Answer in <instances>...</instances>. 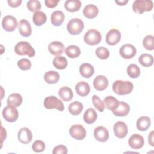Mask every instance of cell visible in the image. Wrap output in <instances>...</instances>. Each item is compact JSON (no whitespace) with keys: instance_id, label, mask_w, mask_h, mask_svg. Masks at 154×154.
<instances>
[{"instance_id":"d6986e66","label":"cell","mask_w":154,"mask_h":154,"mask_svg":"<svg viewBox=\"0 0 154 154\" xmlns=\"http://www.w3.org/2000/svg\"><path fill=\"white\" fill-rule=\"evenodd\" d=\"M130 111V106L125 102H119L117 108L112 111L114 115L117 117H124L127 116Z\"/></svg>"},{"instance_id":"4dcf8cb0","label":"cell","mask_w":154,"mask_h":154,"mask_svg":"<svg viewBox=\"0 0 154 154\" xmlns=\"http://www.w3.org/2000/svg\"><path fill=\"white\" fill-rule=\"evenodd\" d=\"M119 102L118 100L112 96H106L103 100L105 107L111 111H113L117 108L119 105Z\"/></svg>"},{"instance_id":"74e56055","label":"cell","mask_w":154,"mask_h":154,"mask_svg":"<svg viewBox=\"0 0 154 154\" xmlns=\"http://www.w3.org/2000/svg\"><path fill=\"white\" fill-rule=\"evenodd\" d=\"M95 53L96 56L102 60H105L107 59L109 57V50L103 46H100L98 47Z\"/></svg>"},{"instance_id":"ba28073f","label":"cell","mask_w":154,"mask_h":154,"mask_svg":"<svg viewBox=\"0 0 154 154\" xmlns=\"http://www.w3.org/2000/svg\"><path fill=\"white\" fill-rule=\"evenodd\" d=\"M70 136L75 140H82L86 136V131L84 127L80 124L72 125L69 129Z\"/></svg>"},{"instance_id":"7c38bea8","label":"cell","mask_w":154,"mask_h":154,"mask_svg":"<svg viewBox=\"0 0 154 154\" xmlns=\"http://www.w3.org/2000/svg\"><path fill=\"white\" fill-rule=\"evenodd\" d=\"M128 144L133 149H140L144 146V140L141 135L134 134L129 137Z\"/></svg>"},{"instance_id":"6da1fadb","label":"cell","mask_w":154,"mask_h":154,"mask_svg":"<svg viewBox=\"0 0 154 154\" xmlns=\"http://www.w3.org/2000/svg\"><path fill=\"white\" fill-rule=\"evenodd\" d=\"M133 88V84L129 81L117 80L112 84V90L118 95L128 94L132 92Z\"/></svg>"},{"instance_id":"5bb4252c","label":"cell","mask_w":154,"mask_h":154,"mask_svg":"<svg viewBox=\"0 0 154 154\" xmlns=\"http://www.w3.org/2000/svg\"><path fill=\"white\" fill-rule=\"evenodd\" d=\"M17 138L20 143L28 144L29 143L32 139V134L29 129L23 127L19 129L17 134Z\"/></svg>"},{"instance_id":"52a82bcc","label":"cell","mask_w":154,"mask_h":154,"mask_svg":"<svg viewBox=\"0 0 154 154\" xmlns=\"http://www.w3.org/2000/svg\"><path fill=\"white\" fill-rule=\"evenodd\" d=\"M3 118L8 122H16L19 117V112L17 109L13 106L7 105L4 108L2 111Z\"/></svg>"},{"instance_id":"1f68e13d","label":"cell","mask_w":154,"mask_h":154,"mask_svg":"<svg viewBox=\"0 0 154 154\" xmlns=\"http://www.w3.org/2000/svg\"><path fill=\"white\" fill-rule=\"evenodd\" d=\"M54 66L59 70H63L66 68L68 64L67 59L63 56H56L53 60Z\"/></svg>"},{"instance_id":"e575fe53","label":"cell","mask_w":154,"mask_h":154,"mask_svg":"<svg viewBox=\"0 0 154 154\" xmlns=\"http://www.w3.org/2000/svg\"><path fill=\"white\" fill-rule=\"evenodd\" d=\"M65 53L70 58H77L81 54L79 48L76 45H70L65 49Z\"/></svg>"},{"instance_id":"30bf717a","label":"cell","mask_w":154,"mask_h":154,"mask_svg":"<svg viewBox=\"0 0 154 154\" xmlns=\"http://www.w3.org/2000/svg\"><path fill=\"white\" fill-rule=\"evenodd\" d=\"M137 53L135 47L131 44H125L119 49L120 56L125 59H131L133 58Z\"/></svg>"},{"instance_id":"d6a6232c","label":"cell","mask_w":154,"mask_h":154,"mask_svg":"<svg viewBox=\"0 0 154 154\" xmlns=\"http://www.w3.org/2000/svg\"><path fill=\"white\" fill-rule=\"evenodd\" d=\"M68 109L71 114L73 116L79 115L83 109V105L80 102L74 101L69 105Z\"/></svg>"},{"instance_id":"ffe728a7","label":"cell","mask_w":154,"mask_h":154,"mask_svg":"<svg viewBox=\"0 0 154 154\" xmlns=\"http://www.w3.org/2000/svg\"><path fill=\"white\" fill-rule=\"evenodd\" d=\"M99 13L98 8L94 4H88L83 9V14L87 19L96 17Z\"/></svg>"},{"instance_id":"e0dca14e","label":"cell","mask_w":154,"mask_h":154,"mask_svg":"<svg viewBox=\"0 0 154 154\" xmlns=\"http://www.w3.org/2000/svg\"><path fill=\"white\" fill-rule=\"evenodd\" d=\"M64 45L58 41L51 42L48 45V50L49 52L55 56H58L62 54L64 52Z\"/></svg>"},{"instance_id":"7402d4cb","label":"cell","mask_w":154,"mask_h":154,"mask_svg":"<svg viewBox=\"0 0 154 154\" xmlns=\"http://www.w3.org/2000/svg\"><path fill=\"white\" fill-rule=\"evenodd\" d=\"M22 103V97L19 93H14L9 95L7 98V105L17 108L19 107Z\"/></svg>"},{"instance_id":"7dc6e473","label":"cell","mask_w":154,"mask_h":154,"mask_svg":"<svg viewBox=\"0 0 154 154\" xmlns=\"http://www.w3.org/2000/svg\"><path fill=\"white\" fill-rule=\"evenodd\" d=\"M116 3H117L119 5H125L128 2V0H123V1H115Z\"/></svg>"},{"instance_id":"8d00e7d4","label":"cell","mask_w":154,"mask_h":154,"mask_svg":"<svg viewBox=\"0 0 154 154\" xmlns=\"http://www.w3.org/2000/svg\"><path fill=\"white\" fill-rule=\"evenodd\" d=\"M143 45L147 50L154 49V37L151 35H146L143 40Z\"/></svg>"},{"instance_id":"5b68a950","label":"cell","mask_w":154,"mask_h":154,"mask_svg":"<svg viewBox=\"0 0 154 154\" xmlns=\"http://www.w3.org/2000/svg\"><path fill=\"white\" fill-rule=\"evenodd\" d=\"M84 27L83 21L79 18H73L70 20L67 25V29L72 35L79 34Z\"/></svg>"},{"instance_id":"f35d334b","label":"cell","mask_w":154,"mask_h":154,"mask_svg":"<svg viewBox=\"0 0 154 154\" xmlns=\"http://www.w3.org/2000/svg\"><path fill=\"white\" fill-rule=\"evenodd\" d=\"M26 6L28 9L31 12H36L40 11L41 8L40 2L37 0H30L28 1Z\"/></svg>"},{"instance_id":"7a4b0ae2","label":"cell","mask_w":154,"mask_h":154,"mask_svg":"<svg viewBox=\"0 0 154 154\" xmlns=\"http://www.w3.org/2000/svg\"><path fill=\"white\" fill-rule=\"evenodd\" d=\"M14 52L19 55H27L29 57H32L35 54V51L32 46L25 41L18 42L14 46Z\"/></svg>"},{"instance_id":"484cf974","label":"cell","mask_w":154,"mask_h":154,"mask_svg":"<svg viewBox=\"0 0 154 154\" xmlns=\"http://www.w3.org/2000/svg\"><path fill=\"white\" fill-rule=\"evenodd\" d=\"M58 96L63 101L69 102L72 99L73 93L70 88L64 86L60 88L58 91Z\"/></svg>"},{"instance_id":"7bdbcfd3","label":"cell","mask_w":154,"mask_h":154,"mask_svg":"<svg viewBox=\"0 0 154 154\" xmlns=\"http://www.w3.org/2000/svg\"><path fill=\"white\" fill-rule=\"evenodd\" d=\"M67 152V149L64 145L57 146L54 148L52 150V153L54 154H66Z\"/></svg>"},{"instance_id":"2e32d148","label":"cell","mask_w":154,"mask_h":154,"mask_svg":"<svg viewBox=\"0 0 154 154\" xmlns=\"http://www.w3.org/2000/svg\"><path fill=\"white\" fill-rule=\"evenodd\" d=\"M19 32L21 35L25 37H28L31 35L32 29L30 23L26 19H22L18 23Z\"/></svg>"},{"instance_id":"cb8c5ba5","label":"cell","mask_w":154,"mask_h":154,"mask_svg":"<svg viewBox=\"0 0 154 154\" xmlns=\"http://www.w3.org/2000/svg\"><path fill=\"white\" fill-rule=\"evenodd\" d=\"M79 72L82 77L89 78L94 74V69L93 66L89 63H83L79 67Z\"/></svg>"},{"instance_id":"4fadbf2b","label":"cell","mask_w":154,"mask_h":154,"mask_svg":"<svg viewBox=\"0 0 154 154\" xmlns=\"http://www.w3.org/2000/svg\"><path fill=\"white\" fill-rule=\"evenodd\" d=\"M113 130L114 135L119 138H125L128 132L126 124L122 121L117 122L114 125Z\"/></svg>"},{"instance_id":"9a60e30c","label":"cell","mask_w":154,"mask_h":154,"mask_svg":"<svg viewBox=\"0 0 154 154\" xmlns=\"http://www.w3.org/2000/svg\"><path fill=\"white\" fill-rule=\"evenodd\" d=\"M94 137L100 142H105L109 138V132L107 129L102 126L96 127L94 131Z\"/></svg>"},{"instance_id":"8992f818","label":"cell","mask_w":154,"mask_h":154,"mask_svg":"<svg viewBox=\"0 0 154 154\" xmlns=\"http://www.w3.org/2000/svg\"><path fill=\"white\" fill-rule=\"evenodd\" d=\"M44 106L46 109H56L60 111L64 109V106L62 101L54 96L46 97L44 100Z\"/></svg>"},{"instance_id":"ab89813d","label":"cell","mask_w":154,"mask_h":154,"mask_svg":"<svg viewBox=\"0 0 154 154\" xmlns=\"http://www.w3.org/2000/svg\"><path fill=\"white\" fill-rule=\"evenodd\" d=\"M92 102L94 107L100 112H103L105 109V105L103 102L101 100L99 97L97 95H93L92 97Z\"/></svg>"},{"instance_id":"f546056e","label":"cell","mask_w":154,"mask_h":154,"mask_svg":"<svg viewBox=\"0 0 154 154\" xmlns=\"http://www.w3.org/2000/svg\"><path fill=\"white\" fill-rule=\"evenodd\" d=\"M44 79L48 84H55L60 79V75L56 71L50 70L45 73Z\"/></svg>"},{"instance_id":"ee69618b","label":"cell","mask_w":154,"mask_h":154,"mask_svg":"<svg viewBox=\"0 0 154 154\" xmlns=\"http://www.w3.org/2000/svg\"><path fill=\"white\" fill-rule=\"evenodd\" d=\"M58 2H59V0H45V4L46 6L50 8L55 7L57 5Z\"/></svg>"},{"instance_id":"b9f144b4","label":"cell","mask_w":154,"mask_h":154,"mask_svg":"<svg viewBox=\"0 0 154 154\" xmlns=\"http://www.w3.org/2000/svg\"><path fill=\"white\" fill-rule=\"evenodd\" d=\"M32 149L36 153H40L45 149V143L42 140H36L32 145Z\"/></svg>"},{"instance_id":"3957f363","label":"cell","mask_w":154,"mask_h":154,"mask_svg":"<svg viewBox=\"0 0 154 154\" xmlns=\"http://www.w3.org/2000/svg\"><path fill=\"white\" fill-rule=\"evenodd\" d=\"M153 7L151 0H136L133 2L132 10L138 14H143L145 11H150Z\"/></svg>"},{"instance_id":"8fae6325","label":"cell","mask_w":154,"mask_h":154,"mask_svg":"<svg viewBox=\"0 0 154 154\" xmlns=\"http://www.w3.org/2000/svg\"><path fill=\"white\" fill-rule=\"evenodd\" d=\"M121 39L120 32L115 28L110 29L106 35L105 41L109 45L114 46L117 44Z\"/></svg>"},{"instance_id":"277c9868","label":"cell","mask_w":154,"mask_h":154,"mask_svg":"<svg viewBox=\"0 0 154 154\" xmlns=\"http://www.w3.org/2000/svg\"><path fill=\"white\" fill-rule=\"evenodd\" d=\"M102 40V35L100 32L95 29H90L88 30L84 36V42L89 45L94 46L99 44Z\"/></svg>"},{"instance_id":"44dd1931","label":"cell","mask_w":154,"mask_h":154,"mask_svg":"<svg viewBox=\"0 0 154 154\" xmlns=\"http://www.w3.org/2000/svg\"><path fill=\"white\" fill-rule=\"evenodd\" d=\"M75 90L79 96L84 97L89 94L90 91V87L87 82L80 81L76 84Z\"/></svg>"},{"instance_id":"d4e9b609","label":"cell","mask_w":154,"mask_h":154,"mask_svg":"<svg viewBox=\"0 0 154 154\" xmlns=\"http://www.w3.org/2000/svg\"><path fill=\"white\" fill-rule=\"evenodd\" d=\"M151 120L147 116H141L138 118L136 122L137 128L141 131H145L147 130L150 126Z\"/></svg>"},{"instance_id":"f6af8a7d","label":"cell","mask_w":154,"mask_h":154,"mask_svg":"<svg viewBox=\"0 0 154 154\" xmlns=\"http://www.w3.org/2000/svg\"><path fill=\"white\" fill-rule=\"evenodd\" d=\"M7 2L10 7L16 8L21 4L22 0H8Z\"/></svg>"},{"instance_id":"4316f807","label":"cell","mask_w":154,"mask_h":154,"mask_svg":"<svg viewBox=\"0 0 154 154\" xmlns=\"http://www.w3.org/2000/svg\"><path fill=\"white\" fill-rule=\"evenodd\" d=\"M97 118V114L94 110V109L92 108H90L87 109L83 116L84 121L87 124H92L96 120Z\"/></svg>"},{"instance_id":"f1b7e54d","label":"cell","mask_w":154,"mask_h":154,"mask_svg":"<svg viewBox=\"0 0 154 154\" xmlns=\"http://www.w3.org/2000/svg\"><path fill=\"white\" fill-rule=\"evenodd\" d=\"M81 6V2L79 0H67L64 3L66 10L70 12L78 11Z\"/></svg>"},{"instance_id":"ac0fdd59","label":"cell","mask_w":154,"mask_h":154,"mask_svg":"<svg viewBox=\"0 0 154 154\" xmlns=\"http://www.w3.org/2000/svg\"><path fill=\"white\" fill-rule=\"evenodd\" d=\"M108 85V80L103 75H98L93 80V86L96 90L103 91Z\"/></svg>"},{"instance_id":"603a6c76","label":"cell","mask_w":154,"mask_h":154,"mask_svg":"<svg viewBox=\"0 0 154 154\" xmlns=\"http://www.w3.org/2000/svg\"><path fill=\"white\" fill-rule=\"evenodd\" d=\"M65 16L63 11L56 10L54 11L51 16V21L53 25L55 26H60L64 20Z\"/></svg>"},{"instance_id":"60d3db41","label":"cell","mask_w":154,"mask_h":154,"mask_svg":"<svg viewBox=\"0 0 154 154\" xmlns=\"http://www.w3.org/2000/svg\"><path fill=\"white\" fill-rule=\"evenodd\" d=\"M17 66L22 70H28L31 67V62L27 58H22L17 61Z\"/></svg>"},{"instance_id":"bcb514c9","label":"cell","mask_w":154,"mask_h":154,"mask_svg":"<svg viewBox=\"0 0 154 154\" xmlns=\"http://www.w3.org/2000/svg\"><path fill=\"white\" fill-rule=\"evenodd\" d=\"M148 141H149V144H150L152 146H154V143H153V131H151L150 133L149 134Z\"/></svg>"},{"instance_id":"9c48e42d","label":"cell","mask_w":154,"mask_h":154,"mask_svg":"<svg viewBox=\"0 0 154 154\" xmlns=\"http://www.w3.org/2000/svg\"><path fill=\"white\" fill-rule=\"evenodd\" d=\"M18 26L17 19L13 16L7 15L3 17L2 20V26L7 32H12Z\"/></svg>"},{"instance_id":"d590c367","label":"cell","mask_w":154,"mask_h":154,"mask_svg":"<svg viewBox=\"0 0 154 154\" xmlns=\"http://www.w3.org/2000/svg\"><path fill=\"white\" fill-rule=\"evenodd\" d=\"M126 72L128 76L131 78H137L140 75V69L139 67L135 64L129 65L127 67Z\"/></svg>"},{"instance_id":"836d02e7","label":"cell","mask_w":154,"mask_h":154,"mask_svg":"<svg viewBox=\"0 0 154 154\" xmlns=\"http://www.w3.org/2000/svg\"><path fill=\"white\" fill-rule=\"evenodd\" d=\"M138 61L143 66L149 67L153 64V57L149 54H143L139 57Z\"/></svg>"},{"instance_id":"83f0119b","label":"cell","mask_w":154,"mask_h":154,"mask_svg":"<svg viewBox=\"0 0 154 154\" xmlns=\"http://www.w3.org/2000/svg\"><path fill=\"white\" fill-rule=\"evenodd\" d=\"M46 15L43 11H38L34 13V14L32 16V21L36 26H42V25L46 23Z\"/></svg>"}]
</instances>
